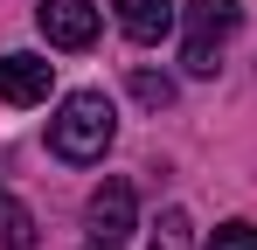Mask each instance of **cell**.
Instances as JSON below:
<instances>
[{
  "mask_svg": "<svg viewBox=\"0 0 257 250\" xmlns=\"http://www.w3.org/2000/svg\"><path fill=\"white\" fill-rule=\"evenodd\" d=\"M111 132H118L111 97H104V90H77V97H63V111L49 118V153L70 160V167H90V160H104Z\"/></svg>",
  "mask_w": 257,
  "mask_h": 250,
  "instance_id": "6da1fadb",
  "label": "cell"
},
{
  "mask_svg": "<svg viewBox=\"0 0 257 250\" xmlns=\"http://www.w3.org/2000/svg\"><path fill=\"white\" fill-rule=\"evenodd\" d=\"M236 21H243L236 0H188V14H181V63H188L195 77H215L222 42L236 35Z\"/></svg>",
  "mask_w": 257,
  "mask_h": 250,
  "instance_id": "7a4b0ae2",
  "label": "cell"
},
{
  "mask_svg": "<svg viewBox=\"0 0 257 250\" xmlns=\"http://www.w3.org/2000/svg\"><path fill=\"white\" fill-rule=\"evenodd\" d=\"M35 21L56 49H90L97 42V0H42Z\"/></svg>",
  "mask_w": 257,
  "mask_h": 250,
  "instance_id": "3957f363",
  "label": "cell"
},
{
  "mask_svg": "<svg viewBox=\"0 0 257 250\" xmlns=\"http://www.w3.org/2000/svg\"><path fill=\"white\" fill-rule=\"evenodd\" d=\"M49 83H56V63L28 56V49L0 56V97H7V104H42V97H49Z\"/></svg>",
  "mask_w": 257,
  "mask_h": 250,
  "instance_id": "277c9868",
  "label": "cell"
},
{
  "mask_svg": "<svg viewBox=\"0 0 257 250\" xmlns=\"http://www.w3.org/2000/svg\"><path fill=\"white\" fill-rule=\"evenodd\" d=\"M132 215H139V202H132V181H118V174H111V181L90 195V229L118 243V236L132 229Z\"/></svg>",
  "mask_w": 257,
  "mask_h": 250,
  "instance_id": "5b68a950",
  "label": "cell"
},
{
  "mask_svg": "<svg viewBox=\"0 0 257 250\" xmlns=\"http://www.w3.org/2000/svg\"><path fill=\"white\" fill-rule=\"evenodd\" d=\"M118 28L132 42H160L174 28V0H118Z\"/></svg>",
  "mask_w": 257,
  "mask_h": 250,
  "instance_id": "8992f818",
  "label": "cell"
},
{
  "mask_svg": "<svg viewBox=\"0 0 257 250\" xmlns=\"http://www.w3.org/2000/svg\"><path fill=\"white\" fill-rule=\"evenodd\" d=\"M0 250H35V215H28V202H14L7 188H0Z\"/></svg>",
  "mask_w": 257,
  "mask_h": 250,
  "instance_id": "52a82bcc",
  "label": "cell"
},
{
  "mask_svg": "<svg viewBox=\"0 0 257 250\" xmlns=\"http://www.w3.org/2000/svg\"><path fill=\"white\" fill-rule=\"evenodd\" d=\"M132 97L153 104V111H167V104H174V77H160V70H132Z\"/></svg>",
  "mask_w": 257,
  "mask_h": 250,
  "instance_id": "ba28073f",
  "label": "cell"
},
{
  "mask_svg": "<svg viewBox=\"0 0 257 250\" xmlns=\"http://www.w3.org/2000/svg\"><path fill=\"white\" fill-rule=\"evenodd\" d=\"M153 250H195V243H188V208H167V215H160Z\"/></svg>",
  "mask_w": 257,
  "mask_h": 250,
  "instance_id": "9c48e42d",
  "label": "cell"
},
{
  "mask_svg": "<svg viewBox=\"0 0 257 250\" xmlns=\"http://www.w3.org/2000/svg\"><path fill=\"white\" fill-rule=\"evenodd\" d=\"M209 250H257V222H222L209 236Z\"/></svg>",
  "mask_w": 257,
  "mask_h": 250,
  "instance_id": "30bf717a",
  "label": "cell"
},
{
  "mask_svg": "<svg viewBox=\"0 0 257 250\" xmlns=\"http://www.w3.org/2000/svg\"><path fill=\"white\" fill-rule=\"evenodd\" d=\"M84 250H111V236H90V243H84Z\"/></svg>",
  "mask_w": 257,
  "mask_h": 250,
  "instance_id": "8fae6325",
  "label": "cell"
}]
</instances>
